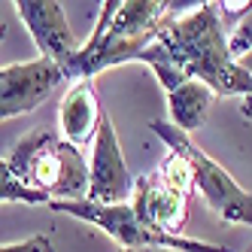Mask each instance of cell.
I'll return each mask as SVG.
<instances>
[{
    "label": "cell",
    "mask_w": 252,
    "mask_h": 252,
    "mask_svg": "<svg viewBox=\"0 0 252 252\" xmlns=\"http://www.w3.org/2000/svg\"><path fill=\"white\" fill-rule=\"evenodd\" d=\"M0 252H55V246L49 243V237L37 234V237H28V240H19V243L0 246Z\"/></svg>",
    "instance_id": "5bb4252c"
},
{
    "label": "cell",
    "mask_w": 252,
    "mask_h": 252,
    "mask_svg": "<svg viewBox=\"0 0 252 252\" xmlns=\"http://www.w3.org/2000/svg\"><path fill=\"white\" fill-rule=\"evenodd\" d=\"M0 204H31V207H37V204H49V197L28 189L22 179L9 170L6 161H0Z\"/></svg>",
    "instance_id": "8fae6325"
},
{
    "label": "cell",
    "mask_w": 252,
    "mask_h": 252,
    "mask_svg": "<svg viewBox=\"0 0 252 252\" xmlns=\"http://www.w3.org/2000/svg\"><path fill=\"white\" fill-rule=\"evenodd\" d=\"M249 252H252V249H249Z\"/></svg>",
    "instance_id": "d6986e66"
},
{
    "label": "cell",
    "mask_w": 252,
    "mask_h": 252,
    "mask_svg": "<svg viewBox=\"0 0 252 252\" xmlns=\"http://www.w3.org/2000/svg\"><path fill=\"white\" fill-rule=\"evenodd\" d=\"M3 37H6V28H3V25H0V43H3Z\"/></svg>",
    "instance_id": "ac0fdd59"
},
{
    "label": "cell",
    "mask_w": 252,
    "mask_h": 252,
    "mask_svg": "<svg viewBox=\"0 0 252 252\" xmlns=\"http://www.w3.org/2000/svg\"><path fill=\"white\" fill-rule=\"evenodd\" d=\"M15 15L28 28L33 46L40 49V58L55 61L58 67L76 52L73 31L67 25L64 6L55 0H15Z\"/></svg>",
    "instance_id": "52a82bcc"
},
{
    "label": "cell",
    "mask_w": 252,
    "mask_h": 252,
    "mask_svg": "<svg viewBox=\"0 0 252 252\" xmlns=\"http://www.w3.org/2000/svg\"><path fill=\"white\" fill-rule=\"evenodd\" d=\"M240 116H243V119H252V94L243 97V103H240Z\"/></svg>",
    "instance_id": "9a60e30c"
},
{
    "label": "cell",
    "mask_w": 252,
    "mask_h": 252,
    "mask_svg": "<svg viewBox=\"0 0 252 252\" xmlns=\"http://www.w3.org/2000/svg\"><path fill=\"white\" fill-rule=\"evenodd\" d=\"M149 128H152V134L158 140H164L167 149H176V152H183L189 158V164L194 170V189L201 191L207 207L219 216L225 225H249L252 228V194L243 191L237 183H234V176L219 164V161H213L189 134L173 128V125L164 122V119H155Z\"/></svg>",
    "instance_id": "3957f363"
},
{
    "label": "cell",
    "mask_w": 252,
    "mask_h": 252,
    "mask_svg": "<svg viewBox=\"0 0 252 252\" xmlns=\"http://www.w3.org/2000/svg\"><path fill=\"white\" fill-rule=\"evenodd\" d=\"M155 40L167 49L179 73L186 79L204 82L216 97L252 94V76L231 58L228 37L213 0H201V6L189 15L164 19Z\"/></svg>",
    "instance_id": "6da1fadb"
},
{
    "label": "cell",
    "mask_w": 252,
    "mask_h": 252,
    "mask_svg": "<svg viewBox=\"0 0 252 252\" xmlns=\"http://www.w3.org/2000/svg\"><path fill=\"white\" fill-rule=\"evenodd\" d=\"M213 100H216V94L204 82L189 79L183 85H176L173 92H167V110H170L167 122L173 125V128H179L183 134H191L197 128H204Z\"/></svg>",
    "instance_id": "9c48e42d"
},
{
    "label": "cell",
    "mask_w": 252,
    "mask_h": 252,
    "mask_svg": "<svg viewBox=\"0 0 252 252\" xmlns=\"http://www.w3.org/2000/svg\"><path fill=\"white\" fill-rule=\"evenodd\" d=\"M228 52H231L234 61L246 58L249 52H252V6H249V12L243 15V19L237 22V28L228 33Z\"/></svg>",
    "instance_id": "7c38bea8"
},
{
    "label": "cell",
    "mask_w": 252,
    "mask_h": 252,
    "mask_svg": "<svg viewBox=\"0 0 252 252\" xmlns=\"http://www.w3.org/2000/svg\"><path fill=\"white\" fill-rule=\"evenodd\" d=\"M249 6H252V0H219V3H216V12H219V22H222L225 37L237 28V22L249 12Z\"/></svg>",
    "instance_id": "4fadbf2b"
},
{
    "label": "cell",
    "mask_w": 252,
    "mask_h": 252,
    "mask_svg": "<svg viewBox=\"0 0 252 252\" xmlns=\"http://www.w3.org/2000/svg\"><path fill=\"white\" fill-rule=\"evenodd\" d=\"M155 173L161 176V183L170 186V189H173V191H179V194H186V197H189V194L194 191V170H191L189 158H186L183 152L167 149V155L158 161Z\"/></svg>",
    "instance_id": "30bf717a"
},
{
    "label": "cell",
    "mask_w": 252,
    "mask_h": 252,
    "mask_svg": "<svg viewBox=\"0 0 252 252\" xmlns=\"http://www.w3.org/2000/svg\"><path fill=\"white\" fill-rule=\"evenodd\" d=\"M9 170L49 201H85L88 197V158L70 146L58 131L37 128L25 134L6 158Z\"/></svg>",
    "instance_id": "7a4b0ae2"
},
{
    "label": "cell",
    "mask_w": 252,
    "mask_h": 252,
    "mask_svg": "<svg viewBox=\"0 0 252 252\" xmlns=\"http://www.w3.org/2000/svg\"><path fill=\"white\" fill-rule=\"evenodd\" d=\"M134 194V176L122 158V146L110 116L103 113L88 155V197L92 204H125Z\"/></svg>",
    "instance_id": "5b68a950"
},
{
    "label": "cell",
    "mask_w": 252,
    "mask_h": 252,
    "mask_svg": "<svg viewBox=\"0 0 252 252\" xmlns=\"http://www.w3.org/2000/svg\"><path fill=\"white\" fill-rule=\"evenodd\" d=\"M100 119H103V106L97 97L94 79L73 82L58 106V137L76 149L92 146Z\"/></svg>",
    "instance_id": "ba28073f"
},
{
    "label": "cell",
    "mask_w": 252,
    "mask_h": 252,
    "mask_svg": "<svg viewBox=\"0 0 252 252\" xmlns=\"http://www.w3.org/2000/svg\"><path fill=\"white\" fill-rule=\"evenodd\" d=\"M131 207L137 213V219L149 231L170 234V237H183V228L189 222V197L173 191L170 186H164L155 170L149 176L134 179Z\"/></svg>",
    "instance_id": "8992f818"
},
{
    "label": "cell",
    "mask_w": 252,
    "mask_h": 252,
    "mask_svg": "<svg viewBox=\"0 0 252 252\" xmlns=\"http://www.w3.org/2000/svg\"><path fill=\"white\" fill-rule=\"evenodd\" d=\"M237 64H240V67L246 70V73H249V76H252V52H249V55H246V58H240Z\"/></svg>",
    "instance_id": "e0dca14e"
},
{
    "label": "cell",
    "mask_w": 252,
    "mask_h": 252,
    "mask_svg": "<svg viewBox=\"0 0 252 252\" xmlns=\"http://www.w3.org/2000/svg\"><path fill=\"white\" fill-rule=\"evenodd\" d=\"M61 82H64L61 67L49 58L0 67V122L40 110Z\"/></svg>",
    "instance_id": "277c9868"
},
{
    "label": "cell",
    "mask_w": 252,
    "mask_h": 252,
    "mask_svg": "<svg viewBox=\"0 0 252 252\" xmlns=\"http://www.w3.org/2000/svg\"><path fill=\"white\" fill-rule=\"evenodd\" d=\"M131 252H179V249H161V246H140V249H131Z\"/></svg>",
    "instance_id": "2e32d148"
}]
</instances>
